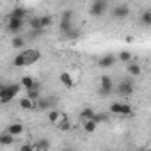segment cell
<instances>
[{
  "label": "cell",
  "mask_w": 151,
  "mask_h": 151,
  "mask_svg": "<svg viewBox=\"0 0 151 151\" xmlns=\"http://www.w3.org/2000/svg\"><path fill=\"white\" fill-rule=\"evenodd\" d=\"M25 25H27V22H25V20L7 18V32H11L13 36H22V32H23Z\"/></svg>",
  "instance_id": "cell-5"
},
{
  "label": "cell",
  "mask_w": 151,
  "mask_h": 151,
  "mask_svg": "<svg viewBox=\"0 0 151 151\" xmlns=\"http://www.w3.org/2000/svg\"><path fill=\"white\" fill-rule=\"evenodd\" d=\"M126 71H128L130 77H139V75L142 73V68L137 62H130V64H126Z\"/></svg>",
  "instance_id": "cell-18"
},
{
  "label": "cell",
  "mask_w": 151,
  "mask_h": 151,
  "mask_svg": "<svg viewBox=\"0 0 151 151\" xmlns=\"http://www.w3.org/2000/svg\"><path fill=\"white\" fill-rule=\"evenodd\" d=\"M6 132H9L11 135L18 137V135H22V133H23V124H22V123H11V124L6 128Z\"/></svg>",
  "instance_id": "cell-17"
},
{
  "label": "cell",
  "mask_w": 151,
  "mask_h": 151,
  "mask_svg": "<svg viewBox=\"0 0 151 151\" xmlns=\"http://www.w3.org/2000/svg\"><path fill=\"white\" fill-rule=\"evenodd\" d=\"M114 93V80L109 77V75H101L100 77V87H98V94L107 98Z\"/></svg>",
  "instance_id": "cell-3"
},
{
  "label": "cell",
  "mask_w": 151,
  "mask_h": 151,
  "mask_svg": "<svg viewBox=\"0 0 151 151\" xmlns=\"http://www.w3.org/2000/svg\"><path fill=\"white\" fill-rule=\"evenodd\" d=\"M25 45H27V37L25 36H13V39H11V46L13 48L22 50V48H25Z\"/></svg>",
  "instance_id": "cell-16"
},
{
  "label": "cell",
  "mask_w": 151,
  "mask_h": 151,
  "mask_svg": "<svg viewBox=\"0 0 151 151\" xmlns=\"http://www.w3.org/2000/svg\"><path fill=\"white\" fill-rule=\"evenodd\" d=\"M20 86H22L25 91H30V89H41V87H39V82H37L36 78L29 77V75L22 77V80H20Z\"/></svg>",
  "instance_id": "cell-12"
},
{
  "label": "cell",
  "mask_w": 151,
  "mask_h": 151,
  "mask_svg": "<svg viewBox=\"0 0 151 151\" xmlns=\"http://www.w3.org/2000/svg\"><path fill=\"white\" fill-rule=\"evenodd\" d=\"M29 100H32V101H37V100H41L43 96H41V89H30V91H27V94H25Z\"/></svg>",
  "instance_id": "cell-25"
},
{
  "label": "cell",
  "mask_w": 151,
  "mask_h": 151,
  "mask_svg": "<svg viewBox=\"0 0 151 151\" xmlns=\"http://www.w3.org/2000/svg\"><path fill=\"white\" fill-rule=\"evenodd\" d=\"M82 126H84V132H86V133H94L96 128H98V123L93 121V119H89V121H84Z\"/></svg>",
  "instance_id": "cell-21"
},
{
  "label": "cell",
  "mask_w": 151,
  "mask_h": 151,
  "mask_svg": "<svg viewBox=\"0 0 151 151\" xmlns=\"http://www.w3.org/2000/svg\"><path fill=\"white\" fill-rule=\"evenodd\" d=\"M94 116H96V112L93 110V109H84L82 112H80V117H82V121H89V119H94Z\"/></svg>",
  "instance_id": "cell-26"
},
{
  "label": "cell",
  "mask_w": 151,
  "mask_h": 151,
  "mask_svg": "<svg viewBox=\"0 0 151 151\" xmlns=\"http://www.w3.org/2000/svg\"><path fill=\"white\" fill-rule=\"evenodd\" d=\"M27 27H29V30H43L41 29V18L30 14V18L27 20Z\"/></svg>",
  "instance_id": "cell-15"
},
{
  "label": "cell",
  "mask_w": 151,
  "mask_h": 151,
  "mask_svg": "<svg viewBox=\"0 0 151 151\" xmlns=\"http://www.w3.org/2000/svg\"><path fill=\"white\" fill-rule=\"evenodd\" d=\"M14 135H11L9 132H2V133H0V144H2V146H11V144H14Z\"/></svg>",
  "instance_id": "cell-19"
},
{
  "label": "cell",
  "mask_w": 151,
  "mask_h": 151,
  "mask_svg": "<svg viewBox=\"0 0 151 151\" xmlns=\"http://www.w3.org/2000/svg\"><path fill=\"white\" fill-rule=\"evenodd\" d=\"M64 36H66L68 39H71V41H75V39H78V37L82 36V30H80V29H77V27H73V29H71L69 32H66Z\"/></svg>",
  "instance_id": "cell-23"
},
{
  "label": "cell",
  "mask_w": 151,
  "mask_h": 151,
  "mask_svg": "<svg viewBox=\"0 0 151 151\" xmlns=\"http://www.w3.org/2000/svg\"><path fill=\"white\" fill-rule=\"evenodd\" d=\"M59 80H60V84H62L64 87H68V89L75 86V80H73V77H71V73H69V71H60Z\"/></svg>",
  "instance_id": "cell-14"
},
{
  "label": "cell",
  "mask_w": 151,
  "mask_h": 151,
  "mask_svg": "<svg viewBox=\"0 0 151 151\" xmlns=\"http://www.w3.org/2000/svg\"><path fill=\"white\" fill-rule=\"evenodd\" d=\"M57 130H60V132H69V130H71V121L66 119V121L59 123V124H57Z\"/></svg>",
  "instance_id": "cell-30"
},
{
  "label": "cell",
  "mask_w": 151,
  "mask_h": 151,
  "mask_svg": "<svg viewBox=\"0 0 151 151\" xmlns=\"http://www.w3.org/2000/svg\"><path fill=\"white\" fill-rule=\"evenodd\" d=\"M107 9H109L107 2H103V0H96V2H93L89 6V14L94 16V18H98V16H103L107 13Z\"/></svg>",
  "instance_id": "cell-7"
},
{
  "label": "cell",
  "mask_w": 151,
  "mask_h": 151,
  "mask_svg": "<svg viewBox=\"0 0 151 151\" xmlns=\"http://www.w3.org/2000/svg\"><path fill=\"white\" fill-rule=\"evenodd\" d=\"M52 100L53 98H41V100H37L36 101V110H39V112H50L52 105H53Z\"/></svg>",
  "instance_id": "cell-13"
},
{
  "label": "cell",
  "mask_w": 151,
  "mask_h": 151,
  "mask_svg": "<svg viewBox=\"0 0 151 151\" xmlns=\"http://www.w3.org/2000/svg\"><path fill=\"white\" fill-rule=\"evenodd\" d=\"M93 121H96V123L100 124V123H103V121H107V116H105V114H96Z\"/></svg>",
  "instance_id": "cell-33"
},
{
  "label": "cell",
  "mask_w": 151,
  "mask_h": 151,
  "mask_svg": "<svg viewBox=\"0 0 151 151\" xmlns=\"http://www.w3.org/2000/svg\"><path fill=\"white\" fill-rule=\"evenodd\" d=\"M60 110H50L48 112V121L52 123V124H57L59 123V119H60Z\"/></svg>",
  "instance_id": "cell-27"
},
{
  "label": "cell",
  "mask_w": 151,
  "mask_h": 151,
  "mask_svg": "<svg viewBox=\"0 0 151 151\" xmlns=\"http://www.w3.org/2000/svg\"><path fill=\"white\" fill-rule=\"evenodd\" d=\"M43 32H45V30H29V32L25 34V37H27L29 41H30V39H39V37L43 36Z\"/></svg>",
  "instance_id": "cell-29"
},
{
  "label": "cell",
  "mask_w": 151,
  "mask_h": 151,
  "mask_svg": "<svg viewBox=\"0 0 151 151\" xmlns=\"http://www.w3.org/2000/svg\"><path fill=\"white\" fill-rule=\"evenodd\" d=\"M116 91H117V94H119V96L128 98V96H132V94H133L135 86H133V82H130V80H123V82H119V84L116 86Z\"/></svg>",
  "instance_id": "cell-8"
},
{
  "label": "cell",
  "mask_w": 151,
  "mask_h": 151,
  "mask_svg": "<svg viewBox=\"0 0 151 151\" xmlns=\"http://www.w3.org/2000/svg\"><path fill=\"white\" fill-rule=\"evenodd\" d=\"M107 151H109V149H107Z\"/></svg>",
  "instance_id": "cell-36"
},
{
  "label": "cell",
  "mask_w": 151,
  "mask_h": 151,
  "mask_svg": "<svg viewBox=\"0 0 151 151\" xmlns=\"http://www.w3.org/2000/svg\"><path fill=\"white\" fill-rule=\"evenodd\" d=\"M140 22L144 25H151V11H144L142 16H140Z\"/></svg>",
  "instance_id": "cell-31"
},
{
  "label": "cell",
  "mask_w": 151,
  "mask_h": 151,
  "mask_svg": "<svg viewBox=\"0 0 151 151\" xmlns=\"http://www.w3.org/2000/svg\"><path fill=\"white\" fill-rule=\"evenodd\" d=\"M34 147H36V151H48L50 142H48L46 139H41V140H37V142L34 144Z\"/></svg>",
  "instance_id": "cell-28"
},
{
  "label": "cell",
  "mask_w": 151,
  "mask_h": 151,
  "mask_svg": "<svg viewBox=\"0 0 151 151\" xmlns=\"http://www.w3.org/2000/svg\"><path fill=\"white\" fill-rule=\"evenodd\" d=\"M144 151H151V147H147V149H144Z\"/></svg>",
  "instance_id": "cell-35"
},
{
  "label": "cell",
  "mask_w": 151,
  "mask_h": 151,
  "mask_svg": "<svg viewBox=\"0 0 151 151\" xmlns=\"http://www.w3.org/2000/svg\"><path fill=\"white\" fill-rule=\"evenodd\" d=\"M130 13H132V9H130V6H128V4H116V6L112 7V16H114V18H117V20L126 18Z\"/></svg>",
  "instance_id": "cell-10"
},
{
  "label": "cell",
  "mask_w": 151,
  "mask_h": 151,
  "mask_svg": "<svg viewBox=\"0 0 151 151\" xmlns=\"http://www.w3.org/2000/svg\"><path fill=\"white\" fill-rule=\"evenodd\" d=\"M20 107H22L23 110H36V101H32V100H29L27 96H23V98L20 100Z\"/></svg>",
  "instance_id": "cell-20"
},
{
  "label": "cell",
  "mask_w": 151,
  "mask_h": 151,
  "mask_svg": "<svg viewBox=\"0 0 151 151\" xmlns=\"http://www.w3.org/2000/svg\"><path fill=\"white\" fill-rule=\"evenodd\" d=\"M132 53L130 52H126V50H123V52H119L117 53V60H121V62H124V64H130L132 62Z\"/></svg>",
  "instance_id": "cell-24"
},
{
  "label": "cell",
  "mask_w": 151,
  "mask_h": 151,
  "mask_svg": "<svg viewBox=\"0 0 151 151\" xmlns=\"http://www.w3.org/2000/svg\"><path fill=\"white\" fill-rule=\"evenodd\" d=\"M20 151H36V147H34V144H22Z\"/></svg>",
  "instance_id": "cell-32"
},
{
  "label": "cell",
  "mask_w": 151,
  "mask_h": 151,
  "mask_svg": "<svg viewBox=\"0 0 151 151\" xmlns=\"http://www.w3.org/2000/svg\"><path fill=\"white\" fill-rule=\"evenodd\" d=\"M59 29H60L62 34H66L73 29V11H64L62 13L60 22H59Z\"/></svg>",
  "instance_id": "cell-6"
},
{
  "label": "cell",
  "mask_w": 151,
  "mask_h": 151,
  "mask_svg": "<svg viewBox=\"0 0 151 151\" xmlns=\"http://www.w3.org/2000/svg\"><path fill=\"white\" fill-rule=\"evenodd\" d=\"M39 59H41V52L36 50V48H29V50L20 52V53L13 59V66H14V68H27V66L36 64Z\"/></svg>",
  "instance_id": "cell-1"
},
{
  "label": "cell",
  "mask_w": 151,
  "mask_h": 151,
  "mask_svg": "<svg viewBox=\"0 0 151 151\" xmlns=\"http://www.w3.org/2000/svg\"><path fill=\"white\" fill-rule=\"evenodd\" d=\"M7 18H14V20H25V22H27V20L30 18V14H29L27 7H23V6H14V7L9 11Z\"/></svg>",
  "instance_id": "cell-9"
},
{
  "label": "cell",
  "mask_w": 151,
  "mask_h": 151,
  "mask_svg": "<svg viewBox=\"0 0 151 151\" xmlns=\"http://www.w3.org/2000/svg\"><path fill=\"white\" fill-rule=\"evenodd\" d=\"M41 18V29L43 30H46V29H50L52 25H53V18L50 16V14H43V16H39Z\"/></svg>",
  "instance_id": "cell-22"
},
{
  "label": "cell",
  "mask_w": 151,
  "mask_h": 151,
  "mask_svg": "<svg viewBox=\"0 0 151 151\" xmlns=\"http://www.w3.org/2000/svg\"><path fill=\"white\" fill-rule=\"evenodd\" d=\"M64 151H73V149H71V147H66V149H64Z\"/></svg>",
  "instance_id": "cell-34"
},
{
  "label": "cell",
  "mask_w": 151,
  "mask_h": 151,
  "mask_svg": "<svg viewBox=\"0 0 151 151\" xmlns=\"http://www.w3.org/2000/svg\"><path fill=\"white\" fill-rule=\"evenodd\" d=\"M109 112L110 114H116V116H132L133 114V109H132V105H128V103H121V101H112L110 103V107H109Z\"/></svg>",
  "instance_id": "cell-4"
},
{
  "label": "cell",
  "mask_w": 151,
  "mask_h": 151,
  "mask_svg": "<svg viewBox=\"0 0 151 151\" xmlns=\"http://www.w3.org/2000/svg\"><path fill=\"white\" fill-rule=\"evenodd\" d=\"M116 60H117V55L107 53V55H103V57L98 59V66H100L101 69H109V68H112V66L116 64Z\"/></svg>",
  "instance_id": "cell-11"
},
{
  "label": "cell",
  "mask_w": 151,
  "mask_h": 151,
  "mask_svg": "<svg viewBox=\"0 0 151 151\" xmlns=\"http://www.w3.org/2000/svg\"><path fill=\"white\" fill-rule=\"evenodd\" d=\"M22 91V86L20 84H9V86H2L0 89V101L4 105H7L9 101H13Z\"/></svg>",
  "instance_id": "cell-2"
}]
</instances>
